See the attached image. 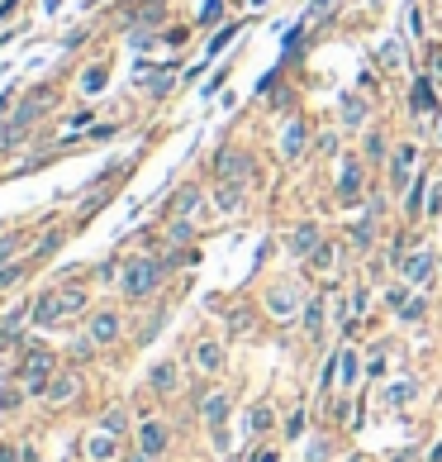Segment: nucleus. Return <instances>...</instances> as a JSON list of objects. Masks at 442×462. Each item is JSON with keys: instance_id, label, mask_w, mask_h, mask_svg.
<instances>
[{"instance_id": "1", "label": "nucleus", "mask_w": 442, "mask_h": 462, "mask_svg": "<svg viewBox=\"0 0 442 462\" xmlns=\"http://www.w3.org/2000/svg\"><path fill=\"white\" fill-rule=\"evenodd\" d=\"M162 272H167V262H157V258H138V262H129V272H124V296L143 300L148 291L162 286Z\"/></svg>"}, {"instance_id": "2", "label": "nucleus", "mask_w": 442, "mask_h": 462, "mask_svg": "<svg viewBox=\"0 0 442 462\" xmlns=\"http://www.w3.org/2000/svg\"><path fill=\"white\" fill-rule=\"evenodd\" d=\"M247 153H238V148H224L219 153V163H214V172H219V181H243L247 177Z\"/></svg>"}, {"instance_id": "3", "label": "nucleus", "mask_w": 442, "mask_h": 462, "mask_svg": "<svg viewBox=\"0 0 442 462\" xmlns=\"http://www.w3.org/2000/svg\"><path fill=\"white\" fill-rule=\"evenodd\" d=\"M205 419H209V429H214V443L224 448V443H229V434H224V419H229V396H219V391H214V396L205 401Z\"/></svg>"}, {"instance_id": "4", "label": "nucleus", "mask_w": 442, "mask_h": 462, "mask_svg": "<svg viewBox=\"0 0 442 462\" xmlns=\"http://www.w3.org/2000/svg\"><path fill=\"white\" fill-rule=\"evenodd\" d=\"M48 105H52V91H48V86H38V91L29 96L24 105L15 110V129H24V124H33V119H38V114H43Z\"/></svg>"}, {"instance_id": "5", "label": "nucleus", "mask_w": 442, "mask_h": 462, "mask_svg": "<svg viewBox=\"0 0 442 462\" xmlns=\"http://www.w3.org/2000/svg\"><path fill=\"white\" fill-rule=\"evenodd\" d=\"M62 315H67L62 291H43V296L33 300V325H52V320H62Z\"/></svg>"}, {"instance_id": "6", "label": "nucleus", "mask_w": 442, "mask_h": 462, "mask_svg": "<svg viewBox=\"0 0 442 462\" xmlns=\"http://www.w3.org/2000/svg\"><path fill=\"white\" fill-rule=\"evenodd\" d=\"M52 367V353H29V362L20 367V377H24V386H33V391H48L43 386V377H48Z\"/></svg>"}, {"instance_id": "7", "label": "nucleus", "mask_w": 442, "mask_h": 462, "mask_svg": "<svg viewBox=\"0 0 442 462\" xmlns=\"http://www.w3.org/2000/svg\"><path fill=\"white\" fill-rule=\"evenodd\" d=\"M138 448H143L148 458H162V453H167V429H162L157 419H148V424L138 429Z\"/></svg>"}, {"instance_id": "8", "label": "nucleus", "mask_w": 442, "mask_h": 462, "mask_svg": "<svg viewBox=\"0 0 442 462\" xmlns=\"http://www.w3.org/2000/svg\"><path fill=\"white\" fill-rule=\"evenodd\" d=\"M338 200H342V205H357V200H362V167H357V163H347V167H342Z\"/></svg>"}, {"instance_id": "9", "label": "nucleus", "mask_w": 442, "mask_h": 462, "mask_svg": "<svg viewBox=\"0 0 442 462\" xmlns=\"http://www.w3.org/2000/svg\"><path fill=\"white\" fill-rule=\"evenodd\" d=\"M266 305H271V315L290 320V315H295V305H300V291H295V286H276V291L266 296Z\"/></svg>"}, {"instance_id": "10", "label": "nucleus", "mask_w": 442, "mask_h": 462, "mask_svg": "<svg viewBox=\"0 0 442 462\" xmlns=\"http://www.w3.org/2000/svg\"><path fill=\"white\" fill-rule=\"evenodd\" d=\"M214 205H219L224 215H238V210H243V181H219V195H214Z\"/></svg>"}, {"instance_id": "11", "label": "nucleus", "mask_w": 442, "mask_h": 462, "mask_svg": "<svg viewBox=\"0 0 442 462\" xmlns=\"http://www.w3.org/2000/svg\"><path fill=\"white\" fill-rule=\"evenodd\" d=\"M305 138H310V129H305V119H290L286 138H281V153H286V158H300V153H305Z\"/></svg>"}, {"instance_id": "12", "label": "nucleus", "mask_w": 442, "mask_h": 462, "mask_svg": "<svg viewBox=\"0 0 442 462\" xmlns=\"http://www.w3.org/2000/svg\"><path fill=\"white\" fill-rule=\"evenodd\" d=\"M119 334V315H109V310H100L96 320H91V343H109Z\"/></svg>"}, {"instance_id": "13", "label": "nucleus", "mask_w": 442, "mask_h": 462, "mask_svg": "<svg viewBox=\"0 0 442 462\" xmlns=\"http://www.w3.org/2000/svg\"><path fill=\"white\" fill-rule=\"evenodd\" d=\"M409 167H414V143H399V153H395V163H390V177H395V191L409 181Z\"/></svg>"}, {"instance_id": "14", "label": "nucleus", "mask_w": 442, "mask_h": 462, "mask_svg": "<svg viewBox=\"0 0 442 462\" xmlns=\"http://www.w3.org/2000/svg\"><path fill=\"white\" fill-rule=\"evenodd\" d=\"M414 110H418V114H438V91L423 82V77L414 82Z\"/></svg>"}, {"instance_id": "15", "label": "nucleus", "mask_w": 442, "mask_h": 462, "mask_svg": "<svg viewBox=\"0 0 442 462\" xmlns=\"http://www.w3.org/2000/svg\"><path fill=\"white\" fill-rule=\"evenodd\" d=\"M428 272H433V253H414V258L404 262V276H409V281H428Z\"/></svg>"}, {"instance_id": "16", "label": "nucleus", "mask_w": 442, "mask_h": 462, "mask_svg": "<svg viewBox=\"0 0 442 462\" xmlns=\"http://www.w3.org/2000/svg\"><path fill=\"white\" fill-rule=\"evenodd\" d=\"M195 362H200L205 372H219V367H224V348H219V343H200V348H195Z\"/></svg>"}, {"instance_id": "17", "label": "nucleus", "mask_w": 442, "mask_h": 462, "mask_svg": "<svg viewBox=\"0 0 442 462\" xmlns=\"http://www.w3.org/2000/svg\"><path fill=\"white\" fill-rule=\"evenodd\" d=\"M29 310H33V305H20L15 315H5V325H0V343H10V338L20 334V325H24V320H29Z\"/></svg>"}, {"instance_id": "18", "label": "nucleus", "mask_w": 442, "mask_h": 462, "mask_svg": "<svg viewBox=\"0 0 442 462\" xmlns=\"http://www.w3.org/2000/svg\"><path fill=\"white\" fill-rule=\"evenodd\" d=\"M105 77H109L105 67H86V72H81V91H86V96H100V91H105Z\"/></svg>"}, {"instance_id": "19", "label": "nucleus", "mask_w": 442, "mask_h": 462, "mask_svg": "<svg viewBox=\"0 0 442 462\" xmlns=\"http://www.w3.org/2000/svg\"><path fill=\"white\" fill-rule=\"evenodd\" d=\"M153 391H162V396H167V391H176V367H172V362L153 367Z\"/></svg>"}, {"instance_id": "20", "label": "nucleus", "mask_w": 442, "mask_h": 462, "mask_svg": "<svg viewBox=\"0 0 442 462\" xmlns=\"http://www.w3.org/2000/svg\"><path fill=\"white\" fill-rule=\"evenodd\" d=\"M290 244H295V253H314V248H319V229H314V224H300Z\"/></svg>"}, {"instance_id": "21", "label": "nucleus", "mask_w": 442, "mask_h": 462, "mask_svg": "<svg viewBox=\"0 0 442 462\" xmlns=\"http://www.w3.org/2000/svg\"><path fill=\"white\" fill-rule=\"evenodd\" d=\"M72 391H77V377H62V381H52L43 396H48V401H72Z\"/></svg>"}, {"instance_id": "22", "label": "nucleus", "mask_w": 442, "mask_h": 462, "mask_svg": "<svg viewBox=\"0 0 442 462\" xmlns=\"http://www.w3.org/2000/svg\"><path fill=\"white\" fill-rule=\"evenodd\" d=\"M195 205H200V191H195V186L176 191V215H195Z\"/></svg>"}, {"instance_id": "23", "label": "nucleus", "mask_w": 442, "mask_h": 462, "mask_svg": "<svg viewBox=\"0 0 442 462\" xmlns=\"http://www.w3.org/2000/svg\"><path fill=\"white\" fill-rule=\"evenodd\" d=\"M362 114H366V100H357V96L342 100V124H362Z\"/></svg>"}, {"instance_id": "24", "label": "nucleus", "mask_w": 442, "mask_h": 462, "mask_svg": "<svg viewBox=\"0 0 442 462\" xmlns=\"http://www.w3.org/2000/svg\"><path fill=\"white\" fill-rule=\"evenodd\" d=\"M234 33H238L234 24H229V29H219V33H214V43H209V48H205V57H219V53H224V48H229V43H234Z\"/></svg>"}, {"instance_id": "25", "label": "nucleus", "mask_w": 442, "mask_h": 462, "mask_svg": "<svg viewBox=\"0 0 442 462\" xmlns=\"http://www.w3.org/2000/svg\"><path fill=\"white\" fill-rule=\"evenodd\" d=\"M86 453H91V458H96V462L114 458V438H91V443H86Z\"/></svg>"}, {"instance_id": "26", "label": "nucleus", "mask_w": 442, "mask_h": 462, "mask_svg": "<svg viewBox=\"0 0 442 462\" xmlns=\"http://www.w3.org/2000/svg\"><path fill=\"white\" fill-rule=\"evenodd\" d=\"M219 20H224V0H205V5H200V24H219Z\"/></svg>"}, {"instance_id": "27", "label": "nucleus", "mask_w": 442, "mask_h": 462, "mask_svg": "<svg viewBox=\"0 0 442 462\" xmlns=\"http://www.w3.org/2000/svg\"><path fill=\"white\" fill-rule=\"evenodd\" d=\"M319 325H323V300H310V305H305V329L319 334Z\"/></svg>"}, {"instance_id": "28", "label": "nucleus", "mask_w": 442, "mask_h": 462, "mask_svg": "<svg viewBox=\"0 0 442 462\" xmlns=\"http://www.w3.org/2000/svg\"><path fill=\"white\" fill-rule=\"evenodd\" d=\"M62 305H67V315H77V310H86V291H62Z\"/></svg>"}, {"instance_id": "29", "label": "nucleus", "mask_w": 442, "mask_h": 462, "mask_svg": "<svg viewBox=\"0 0 442 462\" xmlns=\"http://www.w3.org/2000/svg\"><path fill=\"white\" fill-rule=\"evenodd\" d=\"M409 396H414V386H409V381H399V386H390V391H386V401H390V405H404Z\"/></svg>"}, {"instance_id": "30", "label": "nucleus", "mask_w": 442, "mask_h": 462, "mask_svg": "<svg viewBox=\"0 0 442 462\" xmlns=\"http://www.w3.org/2000/svg\"><path fill=\"white\" fill-rule=\"evenodd\" d=\"M20 276H24V267H20V262H0V286H15Z\"/></svg>"}, {"instance_id": "31", "label": "nucleus", "mask_w": 442, "mask_h": 462, "mask_svg": "<svg viewBox=\"0 0 442 462\" xmlns=\"http://www.w3.org/2000/svg\"><path fill=\"white\" fill-rule=\"evenodd\" d=\"M352 244H357V248H371V215H366L362 224L352 229Z\"/></svg>"}, {"instance_id": "32", "label": "nucleus", "mask_w": 442, "mask_h": 462, "mask_svg": "<svg viewBox=\"0 0 442 462\" xmlns=\"http://www.w3.org/2000/svg\"><path fill=\"white\" fill-rule=\"evenodd\" d=\"M310 258H314V267H328V262H333V248H328V244H319V248L310 253Z\"/></svg>"}, {"instance_id": "33", "label": "nucleus", "mask_w": 442, "mask_h": 462, "mask_svg": "<svg viewBox=\"0 0 442 462\" xmlns=\"http://www.w3.org/2000/svg\"><path fill=\"white\" fill-rule=\"evenodd\" d=\"M342 381H357V353H342Z\"/></svg>"}, {"instance_id": "34", "label": "nucleus", "mask_w": 442, "mask_h": 462, "mask_svg": "<svg viewBox=\"0 0 442 462\" xmlns=\"http://www.w3.org/2000/svg\"><path fill=\"white\" fill-rule=\"evenodd\" d=\"M24 244V239H20V234H0V258H5V253H15V248Z\"/></svg>"}, {"instance_id": "35", "label": "nucleus", "mask_w": 442, "mask_h": 462, "mask_svg": "<svg viewBox=\"0 0 442 462\" xmlns=\"http://www.w3.org/2000/svg\"><path fill=\"white\" fill-rule=\"evenodd\" d=\"M172 244H190V224H185V219H181V224H172Z\"/></svg>"}, {"instance_id": "36", "label": "nucleus", "mask_w": 442, "mask_h": 462, "mask_svg": "<svg viewBox=\"0 0 442 462\" xmlns=\"http://www.w3.org/2000/svg\"><path fill=\"white\" fill-rule=\"evenodd\" d=\"M252 429H271V410H266V405L252 410Z\"/></svg>"}, {"instance_id": "37", "label": "nucleus", "mask_w": 442, "mask_h": 462, "mask_svg": "<svg viewBox=\"0 0 442 462\" xmlns=\"http://www.w3.org/2000/svg\"><path fill=\"white\" fill-rule=\"evenodd\" d=\"M105 429H109V434H119V429H124V415H119V410H109V415H105Z\"/></svg>"}, {"instance_id": "38", "label": "nucleus", "mask_w": 442, "mask_h": 462, "mask_svg": "<svg viewBox=\"0 0 442 462\" xmlns=\"http://www.w3.org/2000/svg\"><path fill=\"white\" fill-rule=\"evenodd\" d=\"M386 300H390V310H404V305H409V296H404L399 286H390V296H386Z\"/></svg>"}, {"instance_id": "39", "label": "nucleus", "mask_w": 442, "mask_h": 462, "mask_svg": "<svg viewBox=\"0 0 442 462\" xmlns=\"http://www.w3.org/2000/svg\"><path fill=\"white\" fill-rule=\"evenodd\" d=\"M423 310H428V305H423V300H409V305H404V310H399V315H404V320H418V315H423Z\"/></svg>"}, {"instance_id": "40", "label": "nucleus", "mask_w": 442, "mask_h": 462, "mask_svg": "<svg viewBox=\"0 0 442 462\" xmlns=\"http://www.w3.org/2000/svg\"><path fill=\"white\" fill-rule=\"evenodd\" d=\"M366 153H371V158H381V153H386V138H381V134H371V143H366Z\"/></svg>"}, {"instance_id": "41", "label": "nucleus", "mask_w": 442, "mask_h": 462, "mask_svg": "<svg viewBox=\"0 0 442 462\" xmlns=\"http://www.w3.org/2000/svg\"><path fill=\"white\" fill-rule=\"evenodd\" d=\"M0 462H15V448H5V443H0Z\"/></svg>"}, {"instance_id": "42", "label": "nucleus", "mask_w": 442, "mask_h": 462, "mask_svg": "<svg viewBox=\"0 0 442 462\" xmlns=\"http://www.w3.org/2000/svg\"><path fill=\"white\" fill-rule=\"evenodd\" d=\"M129 462H157V458H148V453H138V458H129Z\"/></svg>"}]
</instances>
